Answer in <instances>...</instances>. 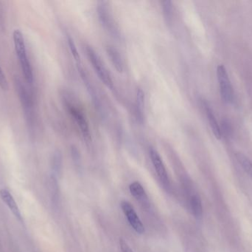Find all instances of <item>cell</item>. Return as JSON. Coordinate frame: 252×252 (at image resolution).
Returning <instances> with one entry per match:
<instances>
[{
  "mask_svg": "<svg viewBox=\"0 0 252 252\" xmlns=\"http://www.w3.org/2000/svg\"><path fill=\"white\" fill-rule=\"evenodd\" d=\"M106 53L110 59L111 62L113 64L115 69L118 72H123L124 71V64L121 55L115 47L112 46H108L106 48Z\"/></svg>",
  "mask_w": 252,
  "mask_h": 252,
  "instance_id": "8fae6325",
  "label": "cell"
},
{
  "mask_svg": "<svg viewBox=\"0 0 252 252\" xmlns=\"http://www.w3.org/2000/svg\"><path fill=\"white\" fill-rule=\"evenodd\" d=\"M120 248H121V252H133V250L129 247L127 243L126 242L125 239L121 238L119 240Z\"/></svg>",
  "mask_w": 252,
  "mask_h": 252,
  "instance_id": "7402d4cb",
  "label": "cell"
},
{
  "mask_svg": "<svg viewBox=\"0 0 252 252\" xmlns=\"http://www.w3.org/2000/svg\"><path fill=\"white\" fill-rule=\"evenodd\" d=\"M217 77L222 101L227 105L233 103L235 100V93L224 65H220L218 67Z\"/></svg>",
  "mask_w": 252,
  "mask_h": 252,
  "instance_id": "277c9868",
  "label": "cell"
},
{
  "mask_svg": "<svg viewBox=\"0 0 252 252\" xmlns=\"http://www.w3.org/2000/svg\"><path fill=\"white\" fill-rule=\"evenodd\" d=\"M0 198H1V201L4 202V204L8 207L9 210L13 213L15 217L19 221H22L20 210H19V207H18L16 201H15L10 192L6 189H0Z\"/></svg>",
  "mask_w": 252,
  "mask_h": 252,
  "instance_id": "9c48e42d",
  "label": "cell"
},
{
  "mask_svg": "<svg viewBox=\"0 0 252 252\" xmlns=\"http://www.w3.org/2000/svg\"><path fill=\"white\" fill-rule=\"evenodd\" d=\"M129 190H130L132 196L134 197L138 201L142 203V204H145L148 202L146 192H145L143 186L139 182L135 181L130 183L129 186Z\"/></svg>",
  "mask_w": 252,
  "mask_h": 252,
  "instance_id": "7c38bea8",
  "label": "cell"
},
{
  "mask_svg": "<svg viewBox=\"0 0 252 252\" xmlns=\"http://www.w3.org/2000/svg\"><path fill=\"white\" fill-rule=\"evenodd\" d=\"M0 87L3 90H8V82H7V78H6L1 67H0Z\"/></svg>",
  "mask_w": 252,
  "mask_h": 252,
  "instance_id": "44dd1931",
  "label": "cell"
},
{
  "mask_svg": "<svg viewBox=\"0 0 252 252\" xmlns=\"http://www.w3.org/2000/svg\"><path fill=\"white\" fill-rule=\"evenodd\" d=\"M136 113L139 121H143L144 113H145V93L142 89L136 90Z\"/></svg>",
  "mask_w": 252,
  "mask_h": 252,
  "instance_id": "5bb4252c",
  "label": "cell"
},
{
  "mask_svg": "<svg viewBox=\"0 0 252 252\" xmlns=\"http://www.w3.org/2000/svg\"><path fill=\"white\" fill-rule=\"evenodd\" d=\"M235 158L244 171L252 179V162L251 160L241 152H237Z\"/></svg>",
  "mask_w": 252,
  "mask_h": 252,
  "instance_id": "e0dca14e",
  "label": "cell"
},
{
  "mask_svg": "<svg viewBox=\"0 0 252 252\" xmlns=\"http://www.w3.org/2000/svg\"><path fill=\"white\" fill-rule=\"evenodd\" d=\"M87 53L89 59H90V62L93 65V68H94V71H95L100 81L108 88L112 90L114 88V83L113 81H112V76H111L110 73H109V71L105 67L104 64L102 62L100 56L96 53L95 50L92 48L90 46L87 47Z\"/></svg>",
  "mask_w": 252,
  "mask_h": 252,
  "instance_id": "3957f363",
  "label": "cell"
},
{
  "mask_svg": "<svg viewBox=\"0 0 252 252\" xmlns=\"http://www.w3.org/2000/svg\"><path fill=\"white\" fill-rule=\"evenodd\" d=\"M68 44H69V49H70L71 53H72V56L76 62L77 65L81 64V57H80L79 53H78V49L75 46V42L71 37H68Z\"/></svg>",
  "mask_w": 252,
  "mask_h": 252,
  "instance_id": "ffe728a7",
  "label": "cell"
},
{
  "mask_svg": "<svg viewBox=\"0 0 252 252\" xmlns=\"http://www.w3.org/2000/svg\"><path fill=\"white\" fill-rule=\"evenodd\" d=\"M149 155L153 166H154V169H155L156 172H157V176H158V178L163 182V183L168 184V175H167L165 166H164L159 154L154 148L151 147L149 149Z\"/></svg>",
  "mask_w": 252,
  "mask_h": 252,
  "instance_id": "52a82bcc",
  "label": "cell"
},
{
  "mask_svg": "<svg viewBox=\"0 0 252 252\" xmlns=\"http://www.w3.org/2000/svg\"><path fill=\"white\" fill-rule=\"evenodd\" d=\"M97 13H98L99 19L103 27L109 31L111 34L116 36L118 31L114 24L113 19H112L110 12H109L106 3L103 1L99 2L98 7H97Z\"/></svg>",
  "mask_w": 252,
  "mask_h": 252,
  "instance_id": "ba28073f",
  "label": "cell"
},
{
  "mask_svg": "<svg viewBox=\"0 0 252 252\" xmlns=\"http://www.w3.org/2000/svg\"><path fill=\"white\" fill-rule=\"evenodd\" d=\"M14 87L16 94H17L18 98L22 105L28 131L31 136H32V133H33L34 128H35V122L33 100H32V96L27 90L26 87L22 83V80L18 77L14 78Z\"/></svg>",
  "mask_w": 252,
  "mask_h": 252,
  "instance_id": "6da1fadb",
  "label": "cell"
},
{
  "mask_svg": "<svg viewBox=\"0 0 252 252\" xmlns=\"http://www.w3.org/2000/svg\"><path fill=\"white\" fill-rule=\"evenodd\" d=\"M66 108L70 114L72 118L75 120V123L80 129L81 135L84 138V141L90 143L91 141V135H90V126L87 118L84 115V112L75 106L73 104L66 102Z\"/></svg>",
  "mask_w": 252,
  "mask_h": 252,
  "instance_id": "5b68a950",
  "label": "cell"
},
{
  "mask_svg": "<svg viewBox=\"0 0 252 252\" xmlns=\"http://www.w3.org/2000/svg\"><path fill=\"white\" fill-rule=\"evenodd\" d=\"M203 106H204V110H205L206 115H207V120H208L209 124H210V128L214 134L216 139L220 140L221 139V133H220V125L218 123L216 119V115L213 112V109L210 108V105L207 102L204 101L203 102Z\"/></svg>",
  "mask_w": 252,
  "mask_h": 252,
  "instance_id": "30bf717a",
  "label": "cell"
},
{
  "mask_svg": "<svg viewBox=\"0 0 252 252\" xmlns=\"http://www.w3.org/2000/svg\"><path fill=\"white\" fill-rule=\"evenodd\" d=\"M190 208L192 214L197 219H200L203 216L202 202L198 195H193L190 199Z\"/></svg>",
  "mask_w": 252,
  "mask_h": 252,
  "instance_id": "2e32d148",
  "label": "cell"
},
{
  "mask_svg": "<svg viewBox=\"0 0 252 252\" xmlns=\"http://www.w3.org/2000/svg\"><path fill=\"white\" fill-rule=\"evenodd\" d=\"M13 38L16 56L19 59L24 76L28 84H32L33 82V73L29 59L27 56L26 47L22 33L19 30H15L13 31Z\"/></svg>",
  "mask_w": 252,
  "mask_h": 252,
  "instance_id": "7a4b0ae2",
  "label": "cell"
},
{
  "mask_svg": "<svg viewBox=\"0 0 252 252\" xmlns=\"http://www.w3.org/2000/svg\"><path fill=\"white\" fill-rule=\"evenodd\" d=\"M220 133L222 137L229 139L232 136V127L230 122L227 119H223L221 121V125L220 126Z\"/></svg>",
  "mask_w": 252,
  "mask_h": 252,
  "instance_id": "d6986e66",
  "label": "cell"
},
{
  "mask_svg": "<svg viewBox=\"0 0 252 252\" xmlns=\"http://www.w3.org/2000/svg\"><path fill=\"white\" fill-rule=\"evenodd\" d=\"M163 14L164 19L167 23H171L173 19V4L170 1H163L162 2Z\"/></svg>",
  "mask_w": 252,
  "mask_h": 252,
  "instance_id": "ac0fdd59",
  "label": "cell"
},
{
  "mask_svg": "<svg viewBox=\"0 0 252 252\" xmlns=\"http://www.w3.org/2000/svg\"><path fill=\"white\" fill-rule=\"evenodd\" d=\"M62 165H63V158H62V154L60 150L57 149L53 153L51 160V167L53 170V175L56 177L61 174L62 170Z\"/></svg>",
  "mask_w": 252,
  "mask_h": 252,
  "instance_id": "9a60e30c",
  "label": "cell"
},
{
  "mask_svg": "<svg viewBox=\"0 0 252 252\" xmlns=\"http://www.w3.org/2000/svg\"><path fill=\"white\" fill-rule=\"evenodd\" d=\"M121 206L129 224L133 228V230L139 235L143 234L145 232V226L135 212L133 206L127 201H123Z\"/></svg>",
  "mask_w": 252,
  "mask_h": 252,
  "instance_id": "8992f818",
  "label": "cell"
},
{
  "mask_svg": "<svg viewBox=\"0 0 252 252\" xmlns=\"http://www.w3.org/2000/svg\"><path fill=\"white\" fill-rule=\"evenodd\" d=\"M49 191H50V198L53 205L57 206L59 201V189L58 185L57 178L52 174L49 179Z\"/></svg>",
  "mask_w": 252,
  "mask_h": 252,
  "instance_id": "4fadbf2b",
  "label": "cell"
}]
</instances>
